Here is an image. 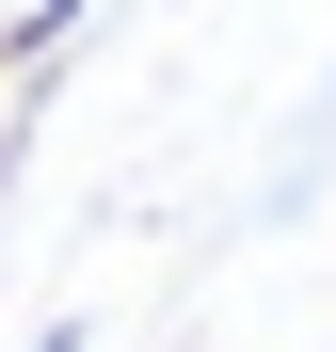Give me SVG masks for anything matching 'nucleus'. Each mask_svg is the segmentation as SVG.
Segmentation results:
<instances>
[{
    "label": "nucleus",
    "mask_w": 336,
    "mask_h": 352,
    "mask_svg": "<svg viewBox=\"0 0 336 352\" xmlns=\"http://www.w3.org/2000/svg\"><path fill=\"white\" fill-rule=\"evenodd\" d=\"M80 16H96V0H32V16H16V32H0V65H16V80H32V65H48V48H65V32H80Z\"/></svg>",
    "instance_id": "nucleus-1"
},
{
    "label": "nucleus",
    "mask_w": 336,
    "mask_h": 352,
    "mask_svg": "<svg viewBox=\"0 0 336 352\" xmlns=\"http://www.w3.org/2000/svg\"><path fill=\"white\" fill-rule=\"evenodd\" d=\"M32 352H80V320H32Z\"/></svg>",
    "instance_id": "nucleus-2"
}]
</instances>
